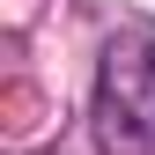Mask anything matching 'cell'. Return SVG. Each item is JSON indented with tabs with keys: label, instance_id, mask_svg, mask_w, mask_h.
Masks as SVG:
<instances>
[{
	"label": "cell",
	"instance_id": "obj_1",
	"mask_svg": "<svg viewBox=\"0 0 155 155\" xmlns=\"http://www.w3.org/2000/svg\"><path fill=\"white\" fill-rule=\"evenodd\" d=\"M89 133L104 155H155V30H118L104 45Z\"/></svg>",
	"mask_w": 155,
	"mask_h": 155
}]
</instances>
